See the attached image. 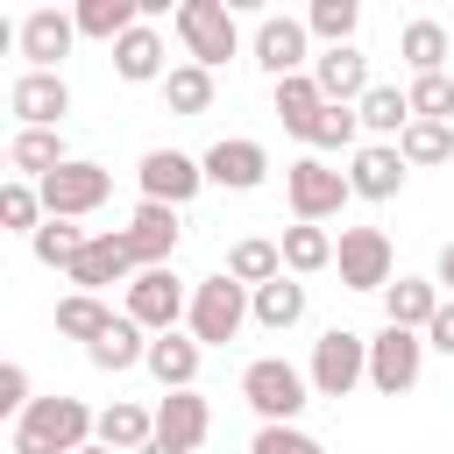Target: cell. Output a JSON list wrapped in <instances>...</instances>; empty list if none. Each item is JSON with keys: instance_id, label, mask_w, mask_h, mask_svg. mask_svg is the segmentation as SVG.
I'll return each instance as SVG.
<instances>
[{"instance_id": "1", "label": "cell", "mask_w": 454, "mask_h": 454, "mask_svg": "<svg viewBox=\"0 0 454 454\" xmlns=\"http://www.w3.org/2000/svg\"><path fill=\"white\" fill-rule=\"evenodd\" d=\"M99 440V411L85 404V397H35L21 419H14V433H7V447L14 454H78V447H92Z\"/></svg>"}, {"instance_id": "2", "label": "cell", "mask_w": 454, "mask_h": 454, "mask_svg": "<svg viewBox=\"0 0 454 454\" xmlns=\"http://www.w3.org/2000/svg\"><path fill=\"white\" fill-rule=\"evenodd\" d=\"M248 319H255V291H248V284H234L227 270H213V277H199V284H192L184 333H192L199 348H227Z\"/></svg>"}, {"instance_id": "3", "label": "cell", "mask_w": 454, "mask_h": 454, "mask_svg": "<svg viewBox=\"0 0 454 454\" xmlns=\"http://www.w3.org/2000/svg\"><path fill=\"white\" fill-rule=\"evenodd\" d=\"M241 397H248V411L262 426H298V411L312 404V376L298 362H284V355H262V362L241 369Z\"/></svg>"}, {"instance_id": "4", "label": "cell", "mask_w": 454, "mask_h": 454, "mask_svg": "<svg viewBox=\"0 0 454 454\" xmlns=\"http://www.w3.org/2000/svg\"><path fill=\"white\" fill-rule=\"evenodd\" d=\"M177 43H184V64H206L220 71L227 57H241V21L227 0H177Z\"/></svg>"}, {"instance_id": "5", "label": "cell", "mask_w": 454, "mask_h": 454, "mask_svg": "<svg viewBox=\"0 0 454 454\" xmlns=\"http://www.w3.org/2000/svg\"><path fill=\"white\" fill-rule=\"evenodd\" d=\"M305 376H312V397H355V390L369 383V333H355V326H326V333L312 340Z\"/></svg>"}, {"instance_id": "6", "label": "cell", "mask_w": 454, "mask_h": 454, "mask_svg": "<svg viewBox=\"0 0 454 454\" xmlns=\"http://www.w3.org/2000/svg\"><path fill=\"white\" fill-rule=\"evenodd\" d=\"M284 199H291V220H312V227H326L348 199H355V184H348V170H333L326 156H298V163H284Z\"/></svg>"}, {"instance_id": "7", "label": "cell", "mask_w": 454, "mask_h": 454, "mask_svg": "<svg viewBox=\"0 0 454 454\" xmlns=\"http://www.w3.org/2000/svg\"><path fill=\"white\" fill-rule=\"evenodd\" d=\"M35 192H43V213H50V220H85V213H99V206H106L114 170H106V163H92V156H71V163H64V170H50Z\"/></svg>"}, {"instance_id": "8", "label": "cell", "mask_w": 454, "mask_h": 454, "mask_svg": "<svg viewBox=\"0 0 454 454\" xmlns=\"http://www.w3.org/2000/svg\"><path fill=\"white\" fill-rule=\"evenodd\" d=\"M333 270H340V284H348V291H390V284H397L390 234H383V227H340Z\"/></svg>"}, {"instance_id": "9", "label": "cell", "mask_w": 454, "mask_h": 454, "mask_svg": "<svg viewBox=\"0 0 454 454\" xmlns=\"http://www.w3.org/2000/svg\"><path fill=\"white\" fill-rule=\"evenodd\" d=\"M248 50H255V64L270 71V85H277V78H298V71H312V57H319V50H312V28H305V14H262Z\"/></svg>"}, {"instance_id": "10", "label": "cell", "mask_w": 454, "mask_h": 454, "mask_svg": "<svg viewBox=\"0 0 454 454\" xmlns=\"http://www.w3.org/2000/svg\"><path fill=\"white\" fill-rule=\"evenodd\" d=\"M142 333H177V319L192 312V291H184V277L177 270H142L135 284H128V305H121Z\"/></svg>"}, {"instance_id": "11", "label": "cell", "mask_w": 454, "mask_h": 454, "mask_svg": "<svg viewBox=\"0 0 454 454\" xmlns=\"http://www.w3.org/2000/svg\"><path fill=\"white\" fill-rule=\"evenodd\" d=\"M419 369H426V333H411V326H383V333H369V390L404 397V390L419 383Z\"/></svg>"}, {"instance_id": "12", "label": "cell", "mask_w": 454, "mask_h": 454, "mask_svg": "<svg viewBox=\"0 0 454 454\" xmlns=\"http://www.w3.org/2000/svg\"><path fill=\"white\" fill-rule=\"evenodd\" d=\"M135 184H142V199H156V206H192V199L206 192V163L184 156V149H149V156L135 163Z\"/></svg>"}, {"instance_id": "13", "label": "cell", "mask_w": 454, "mask_h": 454, "mask_svg": "<svg viewBox=\"0 0 454 454\" xmlns=\"http://www.w3.org/2000/svg\"><path fill=\"white\" fill-rule=\"evenodd\" d=\"M64 277H71V291H92V298H99L106 284H135V277H142V262H135L128 234H121V227H106V234H92V241H85V255H78Z\"/></svg>"}, {"instance_id": "14", "label": "cell", "mask_w": 454, "mask_h": 454, "mask_svg": "<svg viewBox=\"0 0 454 454\" xmlns=\"http://www.w3.org/2000/svg\"><path fill=\"white\" fill-rule=\"evenodd\" d=\"M71 43H78V14H64V7H28V14H21L14 50L28 57V71H57V64L71 57Z\"/></svg>"}, {"instance_id": "15", "label": "cell", "mask_w": 454, "mask_h": 454, "mask_svg": "<svg viewBox=\"0 0 454 454\" xmlns=\"http://www.w3.org/2000/svg\"><path fill=\"white\" fill-rule=\"evenodd\" d=\"M7 114H14L21 128H64V114H71L64 71H21V78L7 85Z\"/></svg>"}, {"instance_id": "16", "label": "cell", "mask_w": 454, "mask_h": 454, "mask_svg": "<svg viewBox=\"0 0 454 454\" xmlns=\"http://www.w3.org/2000/svg\"><path fill=\"white\" fill-rule=\"evenodd\" d=\"M199 163H206V184H220V192H255L270 177V149L255 135H220Z\"/></svg>"}, {"instance_id": "17", "label": "cell", "mask_w": 454, "mask_h": 454, "mask_svg": "<svg viewBox=\"0 0 454 454\" xmlns=\"http://www.w3.org/2000/svg\"><path fill=\"white\" fill-rule=\"evenodd\" d=\"M404 156H397V142H362L355 156H348V184H355V199H369V206H390L397 192H404Z\"/></svg>"}, {"instance_id": "18", "label": "cell", "mask_w": 454, "mask_h": 454, "mask_svg": "<svg viewBox=\"0 0 454 454\" xmlns=\"http://www.w3.org/2000/svg\"><path fill=\"white\" fill-rule=\"evenodd\" d=\"M121 234H128V248H135V262H142V270H170V255H177V234H184V227H177V206L142 199V206L128 213V227H121Z\"/></svg>"}, {"instance_id": "19", "label": "cell", "mask_w": 454, "mask_h": 454, "mask_svg": "<svg viewBox=\"0 0 454 454\" xmlns=\"http://www.w3.org/2000/svg\"><path fill=\"white\" fill-rule=\"evenodd\" d=\"M114 78H128V85H163V78H170V50H163L156 21H135V28L114 43Z\"/></svg>"}, {"instance_id": "20", "label": "cell", "mask_w": 454, "mask_h": 454, "mask_svg": "<svg viewBox=\"0 0 454 454\" xmlns=\"http://www.w3.org/2000/svg\"><path fill=\"white\" fill-rule=\"evenodd\" d=\"M312 78H319L326 106H362V92L376 85V78H369V57H362L355 43H340V50H319V57H312Z\"/></svg>"}, {"instance_id": "21", "label": "cell", "mask_w": 454, "mask_h": 454, "mask_svg": "<svg viewBox=\"0 0 454 454\" xmlns=\"http://www.w3.org/2000/svg\"><path fill=\"white\" fill-rule=\"evenodd\" d=\"M64 163H71L64 128H14V142H7V170H14V177L43 184V177H50V170H64Z\"/></svg>"}, {"instance_id": "22", "label": "cell", "mask_w": 454, "mask_h": 454, "mask_svg": "<svg viewBox=\"0 0 454 454\" xmlns=\"http://www.w3.org/2000/svg\"><path fill=\"white\" fill-rule=\"evenodd\" d=\"M206 433H213V411H206L199 390H163V397H156V440H170V447L192 454Z\"/></svg>"}, {"instance_id": "23", "label": "cell", "mask_w": 454, "mask_h": 454, "mask_svg": "<svg viewBox=\"0 0 454 454\" xmlns=\"http://www.w3.org/2000/svg\"><path fill=\"white\" fill-rule=\"evenodd\" d=\"M397 57H404V71H411V78H433V71H447V64H454V35H447L433 14H419V21H404V28H397Z\"/></svg>"}, {"instance_id": "24", "label": "cell", "mask_w": 454, "mask_h": 454, "mask_svg": "<svg viewBox=\"0 0 454 454\" xmlns=\"http://www.w3.org/2000/svg\"><path fill=\"white\" fill-rule=\"evenodd\" d=\"M270 106H277V121H284V135H298V142H312V128H319V114H326V92H319V78H312V71H298V78H277V92H270Z\"/></svg>"}, {"instance_id": "25", "label": "cell", "mask_w": 454, "mask_h": 454, "mask_svg": "<svg viewBox=\"0 0 454 454\" xmlns=\"http://www.w3.org/2000/svg\"><path fill=\"white\" fill-rule=\"evenodd\" d=\"M440 305H447V291H440L433 277H397V284L383 291V326H411V333H426Z\"/></svg>"}, {"instance_id": "26", "label": "cell", "mask_w": 454, "mask_h": 454, "mask_svg": "<svg viewBox=\"0 0 454 454\" xmlns=\"http://www.w3.org/2000/svg\"><path fill=\"white\" fill-rule=\"evenodd\" d=\"M199 362H206V348H199L192 333H156L142 369H149L163 390H192V383H199Z\"/></svg>"}, {"instance_id": "27", "label": "cell", "mask_w": 454, "mask_h": 454, "mask_svg": "<svg viewBox=\"0 0 454 454\" xmlns=\"http://www.w3.org/2000/svg\"><path fill=\"white\" fill-rule=\"evenodd\" d=\"M149 340H156V333H142V326L121 312V319H114V326H106V333L85 348V362H92V369H106V376H121V369H142V362H149Z\"/></svg>"}, {"instance_id": "28", "label": "cell", "mask_w": 454, "mask_h": 454, "mask_svg": "<svg viewBox=\"0 0 454 454\" xmlns=\"http://www.w3.org/2000/svg\"><path fill=\"white\" fill-rule=\"evenodd\" d=\"M277 248H284V270L291 277H319V270H333V234L326 227H312V220H291L284 234H277Z\"/></svg>"}, {"instance_id": "29", "label": "cell", "mask_w": 454, "mask_h": 454, "mask_svg": "<svg viewBox=\"0 0 454 454\" xmlns=\"http://www.w3.org/2000/svg\"><path fill=\"white\" fill-rule=\"evenodd\" d=\"M234 284H248V291H262V284H277L284 277V248L270 241V234H241L234 248H227V262H220Z\"/></svg>"}, {"instance_id": "30", "label": "cell", "mask_w": 454, "mask_h": 454, "mask_svg": "<svg viewBox=\"0 0 454 454\" xmlns=\"http://www.w3.org/2000/svg\"><path fill=\"white\" fill-rule=\"evenodd\" d=\"M149 440H156V411H149V404L114 397V404L99 411V447H114V454H142Z\"/></svg>"}, {"instance_id": "31", "label": "cell", "mask_w": 454, "mask_h": 454, "mask_svg": "<svg viewBox=\"0 0 454 454\" xmlns=\"http://www.w3.org/2000/svg\"><path fill=\"white\" fill-rule=\"evenodd\" d=\"M355 114H362V135H369V142H397V135L411 128V99H404V85H369Z\"/></svg>"}, {"instance_id": "32", "label": "cell", "mask_w": 454, "mask_h": 454, "mask_svg": "<svg viewBox=\"0 0 454 454\" xmlns=\"http://www.w3.org/2000/svg\"><path fill=\"white\" fill-rule=\"evenodd\" d=\"M71 14H78V35H85V43H106V50H114V43L142 21V0H78Z\"/></svg>"}, {"instance_id": "33", "label": "cell", "mask_w": 454, "mask_h": 454, "mask_svg": "<svg viewBox=\"0 0 454 454\" xmlns=\"http://www.w3.org/2000/svg\"><path fill=\"white\" fill-rule=\"evenodd\" d=\"M298 319H305V284L284 270L277 284H262V291H255V326H262V333H291Z\"/></svg>"}, {"instance_id": "34", "label": "cell", "mask_w": 454, "mask_h": 454, "mask_svg": "<svg viewBox=\"0 0 454 454\" xmlns=\"http://www.w3.org/2000/svg\"><path fill=\"white\" fill-rule=\"evenodd\" d=\"M114 319H121V312H114L106 298H92V291H71V298H57V333H64V340H85V348H92V340H99Z\"/></svg>"}, {"instance_id": "35", "label": "cell", "mask_w": 454, "mask_h": 454, "mask_svg": "<svg viewBox=\"0 0 454 454\" xmlns=\"http://www.w3.org/2000/svg\"><path fill=\"white\" fill-rule=\"evenodd\" d=\"M397 156L411 170H433V163H454V121H411L397 135Z\"/></svg>"}, {"instance_id": "36", "label": "cell", "mask_w": 454, "mask_h": 454, "mask_svg": "<svg viewBox=\"0 0 454 454\" xmlns=\"http://www.w3.org/2000/svg\"><path fill=\"white\" fill-rule=\"evenodd\" d=\"M163 106H170L177 121L206 114V106H213V71H206V64H170V78H163Z\"/></svg>"}, {"instance_id": "37", "label": "cell", "mask_w": 454, "mask_h": 454, "mask_svg": "<svg viewBox=\"0 0 454 454\" xmlns=\"http://www.w3.org/2000/svg\"><path fill=\"white\" fill-rule=\"evenodd\" d=\"M85 241H92V234H85L78 220H43V227L28 234V248H35V262H50V270H71V262L85 255Z\"/></svg>"}, {"instance_id": "38", "label": "cell", "mask_w": 454, "mask_h": 454, "mask_svg": "<svg viewBox=\"0 0 454 454\" xmlns=\"http://www.w3.org/2000/svg\"><path fill=\"white\" fill-rule=\"evenodd\" d=\"M305 28H312L326 50H340V43H355V28H362V0H312V7H305Z\"/></svg>"}, {"instance_id": "39", "label": "cell", "mask_w": 454, "mask_h": 454, "mask_svg": "<svg viewBox=\"0 0 454 454\" xmlns=\"http://www.w3.org/2000/svg\"><path fill=\"white\" fill-rule=\"evenodd\" d=\"M305 149H312V156H333V149H348V156H355V149H362V114H355V106H326Z\"/></svg>"}, {"instance_id": "40", "label": "cell", "mask_w": 454, "mask_h": 454, "mask_svg": "<svg viewBox=\"0 0 454 454\" xmlns=\"http://www.w3.org/2000/svg\"><path fill=\"white\" fill-rule=\"evenodd\" d=\"M50 213H43V192L28 184V177H7L0 184V227H14V234H35Z\"/></svg>"}, {"instance_id": "41", "label": "cell", "mask_w": 454, "mask_h": 454, "mask_svg": "<svg viewBox=\"0 0 454 454\" xmlns=\"http://www.w3.org/2000/svg\"><path fill=\"white\" fill-rule=\"evenodd\" d=\"M404 99H411V121H454V78H447V71L411 78V85H404Z\"/></svg>"}, {"instance_id": "42", "label": "cell", "mask_w": 454, "mask_h": 454, "mask_svg": "<svg viewBox=\"0 0 454 454\" xmlns=\"http://www.w3.org/2000/svg\"><path fill=\"white\" fill-rule=\"evenodd\" d=\"M248 454H326V447H319L305 426H255Z\"/></svg>"}, {"instance_id": "43", "label": "cell", "mask_w": 454, "mask_h": 454, "mask_svg": "<svg viewBox=\"0 0 454 454\" xmlns=\"http://www.w3.org/2000/svg\"><path fill=\"white\" fill-rule=\"evenodd\" d=\"M28 404H35V397H28V369H21V362H7V369H0V411H14V419H21Z\"/></svg>"}, {"instance_id": "44", "label": "cell", "mask_w": 454, "mask_h": 454, "mask_svg": "<svg viewBox=\"0 0 454 454\" xmlns=\"http://www.w3.org/2000/svg\"><path fill=\"white\" fill-rule=\"evenodd\" d=\"M426 348H440V355H454V298L433 312V326H426Z\"/></svg>"}, {"instance_id": "45", "label": "cell", "mask_w": 454, "mask_h": 454, "mask_svg": "<svg viewBox=\"0 0 454 454\" xmlns=\"http://www.w3.org/2000/svg\"><path fill=\"white\" fill-rule=\"evenodd\" d=\"M433 284H440V291H447V298H454V241H447V248H440V262H433Z\"/></svg>"}, {"instance_id": "46", "label": "cell", "mask_w": 454, "mask_h": 454, "mask_svg": "<svg viewBox=\"0 0 454 454\" xmlns=\"http://www.w3.org/2000/svg\"><path fill=\"white\" fill-rule=\"evenodd\" d=\"M142 454H184V447H170V440H149V447H142Z\"/></svg>"}, {"instance_id": "47", "label": "cell", "mask_w": 454, "mask_h": 454, "mask_svg": "<svg viewBox=\"0 0 454 454\" xmlns=\"http://www.w3.org/2000/svg\"><path fill=\"white\" fill-rule=\"evenodd\" d=\"M78 454H114V447H99V440H92V447H78Z\"/></svg>"}, {"instance_id": "48", "label": "cell", "mask_w": 454, "mask_h": 454, "mask_svg": "<svg viewBox=\"0 0 454 454\" xmlns=\"http://www.w3.org/2000/svg\"><path fill=\"white\" fill-rule=\"evenodd\" d=\"M447 78H454V64H447Z\"/></svg>"}]
</instances>
